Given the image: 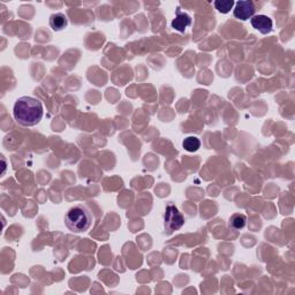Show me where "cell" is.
Listing matches in <instances>:
<instances>
[{
    "mask_svg": "<svg viewBox=\"0 0 295 295\" xmlns=\"http://www.w3.org/2000/svg\"><path fill=\"white\" fill-rule=\"evenodd\" d=\"M43 105L37 98L30 96L20 97L13 108V116L17 124L33 127L39 124L43 118Z\"/></svg>",
    "mask_w": 295,
    "mask_h": 295,
    "instance_id": "obj_1",
    "label": "cell"
},
{
    "mask_svg": "<svg viewBox=\"0 0 295 295\" xmlns=\"http://www.w3.org/2000/svg\"><path fill=\"white\" fill-rule=\"evenodd\" d=\"M65 224L73 233L86 232L92 225V214L86 206H73L65 216Z\"/></svg>",
    "mask_w": 295,
    "mask_h": 295,
    "instance_id": "obj_2",
    "label": "cell"
},
{
    "mask_svg": "<svg viewBox=\"0 0 295 295\" xmlns=\"http://www.w3.org/2000/svg\"><path fill=\"white\" fill-rule=\"evenodd\" d=\"M164 220H165V228L169 233L180 230L184 224V218L182 213L180 212L177 206L172 203L166 206Z\"/></svg>",
    "mask_w": 295,
    "mask_h": 295,
    "instance_id": "obj_3",
    "label": "cell"
},
{
    "mask_svg": "<svg viewBox=\"0 0 295 295\" xmlns=\"http://www.w3.org/2000/svg\"><path fill=\"white\" fill-rule=\"evenodd\" d=\"M255 12H256V8H255L253 2H250V0H240V2L235 4L233 14H234L237 20L247 21L255 15Z\"/></svg>",
    "mask_w": 295,
    "mask_h": 295,
    "instance_id": "obj_4",
    "label": "cell"
},
{
    "mask_svg": "<svg viewBox=\"0 0 295 295\" xmlns=\"http://www.w3.org/2000/svg\"><path fill=\"white\" fill-rule=\"evenodd\" d=\"M250 23H252L253 28L258 30L259 33L263 35H267L272 32V27H274V23H272V20L266 15H254L252 19H250Z\"/></svg>",
    "mask_w": 295,
    "mask_h": 295,
    "instance_id": "obj_5",
    "label": "cell"
},
{
    "mask_svg": "<svg viewBox=\"0 0 295 295\" xmlns=\"http://www.w3.org/2000/svg\"><path fill=\"white\" fill-rule=\"evenodd\" d=\"M192 24V17L189 16L187 13H182L180 11V8L177 10V13H175V19L172 21V28L174 30H177L179 33H184L187 27Z\"/></svg>",
    "mask_w": 295,
    "mask_h": 295,
    "instance_id": "obj_6",
    "label": "cell"
},
{
    "mask_svg": "<svg viewBox=\"0 0 295 295\" xmlns=\"http://www.w3.org/2000/svg\"><path fill=\"white\" fill-rule=\"evenodd\" d=\"M68 24L67 16L63 13H56L50 16V27L53 32H60V30L65 29Z\"/></svg>",
    "mask_w": 295,
    "mask_h": 295,
    "instance_id": "obj_7",
    "label": "cell"
},
{
    "mask_svg": "<svg viewBox=\"0 0 295 295\" xmlns=\"http://www.w3.org/2000/svg\"><path fill=\"white\" fill-rule=\"evenodd\" d=\"M247 224V217L242 213H234L230 218V227L233 230H242Z\"/></svg>",
    "mask_w": 295,
    "mask_h": 295,
    "instance_id": "obj_8",
    "label": "cell"
},
{
    "mask_svg": "<svg viewBox=\"0 0 295 295\" xmlns=\"http://www.w3.org/2000/svg\"><path fill=\"white\" fill-rule=\"evenodd\" d=\"M182 147L184 150L189 152H195L201 148V141L195 136H189V138L183 140Z\"/></svg>",
    "mask_w": 295,
    "mask_h": 295,
    "instance_id": "obj_9",
    "label": "cell"
},
{
    "mask_svg": "<svg viewBox=\"0 0 295 295\" xmlns=\"http://www.w3.org/2000/svg\"><path fill=\"white\" fill-rule=\"evenodd\" d=\"M213 5L216 7V10L219 13H222V14H227V13L231 12V10H233L235 3L233 2V0H217V2L213 3Z\"/></svg>",
    "mask_w": 295,
    "mask_h": 295,
    "instance_id": "obj_10",
    "label": "cell"
}]
</instances>
